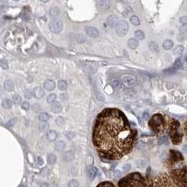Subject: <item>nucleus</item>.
<instances>
[{
    "label": "nucleus",
    "mask_w": 187,
    "mask_h": 187,
    "mask_svg": "<svg viewBox=\"0 0 187 187\" xmlns=\"http://www.w3.org/2000/svg\"><path fill=\"white\" fill-rule=\"evenodd\" d=\"M47 128H48V124L46 123H42L39 125V129L41 130V131H44L45 129H47Z\"/></svg>",
    "instance_id": "ea45409f"
},
{
    "label": "nucleus",
    "mask_w": 187,
    "mask_h": 187,
    "mask_svg": "<svg viewBox=\"0 0 187 187\" xmlns=\"http://www.w3.org/2000/svg\"><path fill=\"white\" fill-rule=\"evenodd\" d=\"M66 136L68 138V139H72V138L74 137V133L73 132H66Z\"/></svg>",
    "instance_id": "49530a36"
},
{
    "label": "nucleus",
    "mask_w": 187,
    "mask_h": 187,
    "mask_svg": "<svg viewBox=\"0 0 187 187\" xmlns=\"http://www.w3.org/2000/svg\"><path fill=\"white\" fill-rule=\"evenodd\" d=\"M62 110V106L59 102H54L51 105V111L53 113H59Z\"/></svg>",
    "instance_id": "9b49d317"
},
{
    "label": "nucleus",
    "mask_w": 187,
    "mask_h": 187,
    "mask_svg": "<svg viewBox=\"0 0 187 187\" xmlns=\"http://www.w3.org/2000/svg\"><path fill=\"white\" fill-rule=\"evenodd\" d=\"M85 32L89 36L92 37V38H97L99 35V32L96 28L94 27H86L85 28Z\"/></svg>",
    "instance_id": "423d86ee"
},
{
    "label": "nucleus",
    "mask_w": 187,
    "mask_h": 187,
    "mask_svg": "<svg viewBox=\"0 0 187 187\" xmlns=\"http://www.w3.org/2000/svg\"><path fill=\"white\" fill-rule=\"evenodd\" d=\"M147 164V161L144 160H138L137 161V166L139 167H144L146 166Z\"/></svg>",
    "instance_id": "58836bf2"
},
{
    "label": "nucleus",
    "mask_w": 187,
    "mask_h": 187,
    "mask_svg": "<svg viewBox=\"0 0 187 187\" xmlns=\"http://www.w3.org/2000/svg\"><path fill=\"white\" fill-rule=\"evenodd\" d=\"M63 29V23L60 20H53L49 24V29L51 32L54 34L60 33Z\"/></svg>",
    "instance_id": "20e7f679"
},
{
    "label": "nucleus",
    "mask_w": 187,
    "mask_h": 187,
    "mask_svg": "<svg viewBox=\"0 0 187 187\" xmlns=\"http://www.w3.org/2000/svg\"><path fill=\"white\" fill-rule=\"evenodd\" d=\"M142 118H143L144 120H148V118H149V115H148V112H144V113L142 114Z\"/></svg>",
    "instance_id": "603ef678"
},
{
    "label": "nucleus",
    "mask_w": 187,
    "mask_h": 187,
    "mask_svg": "<svg viewBox=\"0 0 187 187\" xmlns=\"http://www.w3.org/2000/svg\"><path fill=\"white\" fill-rule=\"evenodd\" d=\"M135 36L139 40H143L145 38V35L142 30H136L135 32Z\"/></svg>",
    "instance_id": "cd10ccee"
},
{
    "label": "nucleus",
    "mask_w": 187,
    "mask_h": 187,
    "mask_svg": "<svg viewBox=\"0 0 187 187\" xmlns=\"http://www.w3.org/2000/svg\"><path fill=\"white\" fill-rule=\"evenodd\" d=\"M43 85H44V88L47 90H53V89L55 88V83H54L53 80H51V79L46 80L45 82H44Z\"/></svg>",
    "instance_id": "6e6552de"
},
{
    "label": "nucleus",
    "mask_w": 187,
    "mask_h": 187,
    "mask_svg": "<svg viewBox=\"0 0 187 187\" xmlns=\"http://www.w3.org/2000/svg\"><path fill=\"white\" fill-rule=\"evenodd\" d=\"M129 31V23L126 21H119L116 26V32L119 36H124Z\"/></svg>",
    "instance_id": "7ed1b4c3"
},
{
    "label": "nucleus",
    "mask_w": 187,
    "mask_h": 187,
    "mask_svg": "<svg viewBox=\"0 0 187 187\" xmlns=\"http://www.w3.org/2000/svg\"><path fill=\"white\" fill-rule=\"evenodd\" d=\"M185 38H186V36H185V35H184V34L179 35V36H178V40H179V41H184Z\"/></svg>",
    "instance_id": "864d4df0"
},
{
    "label": "nucleus",
    "mask_w": 187,
    "mask_h": 187,
    "mask_svg": "<svg viewBox=\"0 0 187 187\" xmlns=\"http://www.w3.org/2000/svg\"><path fill=\"white\" fill-rule=\"evenodd\" d=\"M21 187H24V186H23V185H22V186H21Z\"/></svg>",
    "instance_id": "052dcab7"
},
{
    "label": "nucleus",
    "mask_w": 187,
    "mask_h": 187,
    "mask_svg": "<svg viewBox=\"0 0 187 187\" xmlns=\"http://www.w3.org/2000/svg\"><path fill=\"white\" fill-rule=\"evenodd\" d=\"M179 22H180L182 24L186 25L187 24V17L186 16H184V17H181L179 18Z\"/></svg>",
    "instance_id": "79ce46f5"
},
{
    "label": "nucleus",
    "mask_w": 187,
    "mask_h": 187,
    "mask_svg": "<svg viewBox=\"0 0 187 187\" xmlns=\"http://www.w3.org/2000/svg\"><path fill=\"white\" fill-rule=\"evenodd\" d=\"M56 100V95L52 93V94H49L47 97V102L48 103H54Z\"/></svg>",
    "instance_id": "c85d7f7f"
},
{
    "label": "nucleus",
    "mask_w": 187,
    "mask_h": 187,
    "mask_svg": "<svg viewBox=\"0 0 187 187\" xmlns=\"http://www.w3.org/2000/svg\"><path fill=\"white\" fill-rule=\"evenodd\" d=\"M130 22H131L132 24L135 25V26H139L141 23L140 19H139V17H138L137 16H132V17H130Z\"/></svg>",
    "instance_id": "b1692460"
},
{
    "label": "nucleus",
    "mask_w": 187,
    "mask_h": 187,
    "mask_svg": "<svg viewBox=\"0 0 187 187\" xmlns=\"http://www.w3.org/2000/svg\"><path fill=\"white\" fill-rule=\"evenodd\" d=\"M176 69L174 67H172V68H169V69H167V70H165V72L167 73V72H170V73H173V72H175Z\"/></svg>",
    "instance_id": "8fccbe9b"
},
{
    "label": "nucleus",
    "mask_w": 187,
    "mask_h": 187,
    "mask_svg": "<svg viewBox=\"0 0 187 187\" xmlns=\"http://www.w3.org/2000/svg\"><path fill=\"white\" fill-rule=\"evenodd\" d=\"M184 51V47L182 45H179L173 49V53L174 54H181Z\"/></svg>",
    "instance_id": "bb28decb"
},
{
    "label": "nucleus",
    "mask_w": 187,
    "mask_h": 187,
    "mask_svg": "<svg viewBox=\"0 0 187 187\" xmlns=\"http://www.w3.org/2000/svg\"><path fill=\"white\" fill-rule=\"evenodd\" d=\"M97 174V169L96 167H91L90 170L88 171V176L90 180H93L96 178Z\"/></svg>",
    "instance_id": "dca6fc26"
},
{
    "label": "nucleus",
    "mask_w": 187,
    "mask_h": 187,
    "mask_svg": "<svg viewBox=\"0 0 187 187\" xmlns=\"http://www.w3.org/2000/svg\"><path fill=\"white\" fill-rule=\"evenodd\" d=\"M185 61L187 62V56H186V57H185Z\"/></svg>",
    "instance_id": "bf43d9fd"
},
{
    "label": "nucleus",
    "mask_w": 187,
    "mask_h": 187,
    "mask_svg": "<svg viewBox=\"0 0 187 187\" xmlns=\"http://www.w3.org/2000/svg\"><path fill=\"white\" fill-rule=\"evenodd\" d=\"M185 131H186V133H187V122H186V123H185Z\"/></svg>",
    "instance_id": "13d9d810"
},
{
    "label": "nucleus",
    "mask_w": 187,
    "mask_h": 187,
    "mask_svg": "<svg viewBox=\"0 0 187 187\" xmlns=\"http://www.w3.org/2000/svg\"><path fill=\"white\" fill-rule=\"evenodd\" d=\"M135 135L123 112L107 108L97 116L92 141L100 156L118 160L131 150Z\"/></svg>",
    "instance_id": "f257e3e1"
},
{
    "label": "nucleus",
    "mask_w": 187,
    "mask_h": 187,
    "mask_svg": "<svg viewBox=\"0 0 187 187\" xmlns=\"http://www.w3.org/2000/svg\"><path fill=\"white\" fill-rule=\"evenodd\" d=\"M128 46L131 49H135V48H137L138 46H139V41L136 39H133L132 38V39H129V41H128Z\"/></svg>",
    "instance_id": "ddd939ff"
},
{
    "label": "nucleus",
    "mask_w": 187,
    "mask_h": 187,
    "mask_svg": "<svg viewBox=\"0 0 187 187\" xmlns=\"http://www.w3.org/2000/svg\"><path fill=\"white\" fill-rule=\"evenodd\" d=\"M78 185H79V184L75 179H72L68 183V187H78Z\"/></svg>",
    "instance_id": "c9c22d12"
},
{
    "label": "nucleus",
    "mask_w": 187,
    "mask_h": 187,
    "mask_svg": "<svg viewBox=\"0 0 187 187\" xmlns=\"http://www.w3.org/2000/svg\"><path fill=\"white\" fill-rule=\"evenodd\" d=\"M33 94L36 98H41L44 96V90L41 87H35L33 90Z\"/></svg>",
    "instance_id": "9d476101"
},
{
    "label": "nucleus",
    "mask_w": 187,
    "mask_h": 187,
    "mask_svg": "<svg viewBox=\"0 0 187 187\" xmlns=\"http://www.w3.org/2000/svg\"><path fill=\"white\" fill-rule=\"evenodd\" d=\"M33 95H34L33 92L29 90H26L24 91V97H25V98H27V99H30Z\"/></svg>",
    "instance_id": "e433bc0d"
},
{
    "label": "nucleus",
    "mask_w": 187,
    "mask_h": 187,
    "mask_svg": "<svg viewBox=\"0 0 187 187\" xmlns=\"http://www.w3.org/2000/svg\"><path fill=\"white\" fill-rule=\"evenodd\" d=\"M41 174L42 175V176H46V175L48 174V168H47V167H45V168H43V170L41 171Z\"/></svg>",
    "instance_id": "09e8293b"
},
{
    "label": "nucleus",
    "mask_w": 187,
    "mask_h": 187,
    "mask_svg": "<svg viewBox=\"0 0 187 187\" xmlns=\"http://www.w3.org/2000/svg\"><path fill=\"white\" fill-rule=\"evenodd\" d=\"M181 66H182V60H181L180 58H178L177 60H175L174 64H173V67H174L175 69H179V68H180Z\"/></svg>",
    "instance_id": "c756f323"
},
{
    "label": "nucleus",
    "mask_w": 187,
    "mask_h": 187,
    "mask_svg": "<svg viewBox=\"0 0 187 187\" xmlns=\"http://www.w3.org/2000/svg\"><path fill=\"white\" fill-rule=\"evenodd\" d=\"M1 66H2V68H4V69H8V68H9V65H8V62H7V60H1Z\"/></svg>",
    "instance_id": "4c0bfd02"
},
{
    "label": "nucleus",
    "mask_w": 187,
    "mask_h": 187,
    "mask_svg": "<svg viewBox=\"0 0 187 187\" xmlns=\"http://www.w3.org/2000/svg\"><path fill=\"white\" fill-rule=\"evenodd\" d=\"M58 88L60 90H66V88H67V84H66V81L65 80L59 81V83H58Z\"/></svg>",
    "instance_id": "393cba45"
},
{
    "label": "nucleus",
    "mask_w": 187,
    "mask_h": 187,
    "mask_svg": "<svg viewBox=\"0 0 187 187\" xmlns=\"http://www.w3.org/2000/svg\"><path fill=\"white\" fill-rule=\"evenodd\" d=\"M48 119H49V115L47 112H41L39 114V120L42 123H46Z\"/></svg>",
    "instance_id": "412c9836"
},
{
    "label": "nucleus",
    "mask_w": 187,
    "mask_h": 187,
    "mask_svg": "<svg viewBox=\"0 0 187 187\" xmlns=\"http://www.w3.org/2000/svg\"><path fill=\"white\" fill-rule=\"evenodd\" d=\"M29 107H30V105H29V103H28V102H26V101H24L23 103H22V108H23V110H28L29 109Z\"/></svg>",
    "instance_id": "a19ab883"
},
{
    "label": "nucleus",
    "mask_w": 187,
    "mask_h": 187,
    "mask_svg": "<svg viewBox=\"0 0 187 187\" xmlns=\"http://www.w3.org/2000/svg\"><path fill=\"white\" fill-rule=\"evenodd\" d=\"M37 163H38V165L39 166H42V165L44 164V160H43V159L41 158V157H38L37 158Z\"/></svg>",
    "instance_id": "de8ad7c7"
},
{
    "label": "nucleus",
    "mask_w": 187,
    "mask_h": 187,
    "mask_svg": "<svg viewBox=\"0 0 187 187\" xmlns=\"http://www.w3.org/2000/svg\"><path fill=\"white\" fill-rule=\"evenodd\" d=\"M165 124V118L161 114H155L149 121V126L154 131L158 132Z\"/></svg>",
    "instance_id": "f03ea898"
},
{
    "label": "nucleus",
    "mask_w": 187,
    "mask_h": 187,
    "mask_svg": "<svg viewBox=\"0 0 187 187\" xmlns=\"http://www.w3.org/2000/svg\"><path fill=\"white\" fill-rule=\"evenodd\" d=\"M57 138V134L54 130H49L47 134V139L49 142H53Z\"/></svg>",
    "instance_id": "2eb2a0df"
},
{
    "label": "nucleus",
    "mask_w": 187,
    "mask_h": 187,
    "mask_svg": "<svg viewBox=\"0 0 187 187\" xmlns=\"http://www.w3.org/2000/svg\"><path fill=\"white\" fill-rule=\"evenodd\" d=\"M40 187H49V185H48L47 183H46V182H44V183L41 184Z\"/></svg>",
    "instance_id": "6e6d98bb"
},
{
    "label": "nucleus",
    "mask_w": 187,
    "mask_h": 187,
    "mask_svg": "<svg viewBox=\"0 0 187 187\" xmlns=\"http://www.w3.org/2000/svg\"><path fill=\"white\" fill-rule=\"evenodd\" d=\"M97 187H115V185L110 182H103V183L99 184Z\"/></svg>",
    "instance_id": "473e14b6"
},
{
    "label": "nucleus",
    "mask_w": 187,
    "mask_h": 187,
    "mask_svg": "<svg viewBox=\"0 0 187 187\" xmlns=\"http://www.w3.org/2000/svg\"><path fill=\"white\" fill-rule=\"evenodd\" d=\"M85 40H86V38L83 34H79V35H77V41L78 43H83V42L85 41Z\"/></svg>",
    "instance_id": "7c9ffc66"
},
{
    "label": "nucleus",
    "mask_w": 187,
    "mask_h": 187,
    "mask_svg": "<svg viewBox=\"0 0 187 187\" xmlns=\"http://www.w3.org/2000/svg\"><path fill=\"white\" fill-rule=\"evenodd\" d=\"M4 89L8 91H12L14 90V83L11 80H6L4 84Z\"/></svg>",
    "instance_id": "4468645a"
},
{
    "label": "nucleus",
    "mask_w": 187,
    "mask_h": 187,
    "mask_svg": "<svg viewBox=\"0 0 187 187\" xmlns=\"http://www.w3.org/2000/svg\"><path fill=\"white\" fill-rule=\"evenodd\" d=\"M12 103L13 102L10 100V99L4 98V99H3V101H2V105H3V107H4V109L9 110L12 107Z\"/></svg>",
    "instance_id": "f3484780"
},
{
    "label": "nucleus",
    "mask_w": 187,
    "mask_h": 187,
    "mask_svg": "<svg viewBox=\"0 0 187 187\" xmlns=\"http://www.w3.org/2000/svg\"><path fill=\"white\" fill-rule=\"evenodd\" d=\"M94 162V160H93L92 156H88L87 157V160H86V163L87 165L90 166V165H92V163Z\"/></svg>",
    "instance_id": "37998d69"
},
{
    "label": "nucleus",
    "mask_w": 187,
    "mask_h": 187,
    "mask_svg": "<svg viewBox=\"0 0 187 187\" xmlns=\"http://www.w3.org/2000/svg\"><path fill=\"white\" fill-rule=\"evenodd\" d=\"M117 23H118V22H117V17L115 16V15H110V16H109L106 20L107 25H108L110 28H113V27L116 26Z\"/></svg>",
    "instance_id": "0eeeda50"
},
{
    "label": "nucleus",
    "mask_w": 187,
    "mask_h": 187,
    "mask_svg": "<svg viewBox=\"0 0 187 187\" xmlns=\"http://www.w3.org/2000/svg\"><path fill=\"white\" fill-rule=\"evenodd\" d=\"M56 156H55V154H49L48 155H47V163L49 165H53V164H55L56 162Z\"/></svg>",
    "instance_id": "6ab92c4d"
},
{
    "label": "nucleus",
    "mask_w": 187,
    "mask_h": 187,
    "mask_svg": "<svg viewBox=\"0 0 187 187\" xmlns=\"http://www.w3.org/2000/svg\"><path fill=\"white\" fill-rule=\"evenodd\" d=\"M173 47V41H171V40H166V41L163 42V47H164L166 50L172 49Z\"/></svg>",
    "instance_id": "a211bd4d"
},
{
    "label": "nucleus",
    "mask_w": 187,
    "mask_h": 187,
    "mask_svg": "<svg viewBox=\"0 0 187 187\" xmlns=\"http://www.w3.org/2000/svg\"><path fill=\"white\" fill-rule=\"evenodd\" d=\"M63 158L66 161H72L75 159V154L72 151H67L64 154Z\"/></svg>",
    "instance_id": "f8f14e48"
},
{
    "label": "nucleus",
    "mask_w": 187,
    "mask_h": 187,
    "mask_svg": "<svg viewBox=\"0 0 187 187\" xmlns=\"http://www.w3.org/2000/svg\"><path fill=\"white\" fill-rule=\"evenodd\" d=\"M56 124L58 126H63L65 124V119L62 116L58 117L57 119H56Z\"/></svg>",
    "instance_id": "f704fd0d"
},
{
    "label": "nucleus",
    "mask_w": 187,
    "mask_h": 187,
    "mask_svg": "<svg viewBox=\"0 0 187 187\" xmlns=\"http://www.w3.org/2000/svg\"><path fill=\"white\" fill-rule=\"evenodd\" d=\"M167 141H168V138H167V136L163 135V136H161V137L159 138L158 143L160 144V145H161V144H164V143H166V142H167Z\"/></svg>",
    "instance_id": "72a5a7b5"
},
{
    "label": "nucleus",
    "mask_w": 187,
    "mask_h": 187,
    "mask_svg": "<svg viewBox=\"0 0 187 187\" xmlns=\"http://www.w3.org/2000/svg\"><path fill=\"white\" fill-rule=\"evenodd\" d=\"M143 146H144L143 143H142V142H139V143L137 144V146H136V147H137L138 149H141V148H143Z\"/></svg>",
    "instance_id": "5fc2aeb1"
},
{
    "label": "nucleus",
    "mask_w": 187,
    "mask_h": 187,
    "mask_svg": "<svg viewBox=\"0 0 187 187\" xmlns=\"http://www.w3.org/2000/svg\"><path fill=\"white\" fill-rule=\"evenodd\" d=\"M15 121H16V119H12V120H10V121L7 123L6 125L8 126V127H10V126H13L15 124Z\"/></svg>",
    "instance_id": "3c124183"
},
{
    "label": "nucleus",
    "mask_w": 187,
    "mask_h": 187,
    "mask_svg": "<svg viewBox=\"0 0 187 187\" xmlns=\"http://www.w3.org/2000/svg\"><path fill=\"white\" fill-rule=\"evenodd\" d=\"M65 147H66V145H65L64 142H62V141H59V142H57L55 143L54 148H55V150H57V151H62L64 148H65Z\"/></svg>",
    "instance_id": "aec40b11"
},
{
    "label": "nucleus",
    "mask_w": 187,
    "mask_h": 187,
    "mask_svg": "<svg viewBox=\"0 0 187 187\" xmlns=\"http://www.w3.org/2000/svg\"><path fill=\"white\" fill-rule=\"evenodd\" d=\"M136 79L135 77L131 75H126L123 78V83L125 84L127 87H132L135 84Z\"/></svg>",
    "instance_id": "39448f33"
},
{
    "label": "nucleus",
    "mask_w": 187,
    "mask_h": 187,
    "mask_svg": "<svg viewBox=\"0 0 187 187\" xmlns=\"http://www.w3.org/2000/svg\"><path fill=\"white\" fill-rule=\"evenodd\" d=\"M183 148V151H184V152L186 153V154H187V146H186V145L183 146V148Z\"/></svg>",
    "instance_id": "4d7b16f0"
},
{
    "label": "nucleus",
    "mask_w": 187,
    "mask_h": 187,
    "mask_svg": "<svg viewBox=\"0 0 187 187\" xmlns=\"http://www.w3.org/2000/svg\"><path fill=\"white\" fill-rule=\"evenodd\" d=\"M123 169L124 172H129V171L131 169V166H130L129 164H125L123 167Z\"/></svg>",
    "instance_id": "c03bdc74"
},
{
    "label": "nucleus",
    "mask_w": 187,
    "mask_h": 187,
    "mask_svg": "<svg viewBox=\"0 0 187 187\" xmlns=\"http://www.w3.org/2000/svg\"><path fill=\"white\" fill-rule=\"evenodd\" d=\"M110 84H111V86L114 87V88L116 89V90H120V89L122 88V86H123L122 81L119 79V78H113V79L111 80Z\"/></svg>",
    "instance_id": "1a4fd4ad"
},
{
    "label": "nucleus",
    "mask_w": 187,
    "mask_h": 187,
    "mask_svg": "<svg viewBox=\"0 0 187 187\" xmlns=\"http://www.w3.org/2000/svg\"><path fill=\"white\" fill-rule=\"evenodd\" d=\"M60 13V10L57 8H52L51 9V11H50V14H51V16H53V17H57V16H59Z\"/></svg>",
    "instance_id": "2f4dec72"
},
{
    "label": "nucleus",
    "mask_w": 187,
    "mask_h": 187,
    "mask_svg": "<svg viewBox=\"0 0 187 187\" xmlns=\"http://www.w3.org/2000/svg\"><path fill=\"white\" fill-rule=\"evenodd\" d=\"M149 48L154 53H156V52L159 51V46L155 41H151L150 43H149Z\"/></svg>",
    "instance_id": "5701e85b"
},
{
    "label": "nucleus",
    "mask_w": 187,
    "mask_h": 187,
    "mask_svg": "<svg viewBox=\"0 0 187 187\" xmlns=\"http://www.w3.org/2000/svg\"><path fill=\"white\" fill-rule=\"evenodd\" d=\"M97 4H98V6L101 10H107V9L110 8V3L105 2V1H101V2L98 1Z\"/></svg>",
    "instance_id": "a878e982"
},
{
    "label": "nucleus",
    "mask_w": 187,
    "mask_h": 187,
    "mask_svg": "<svg viewBox=\"0 0 187 187\" xmlns=\"http://www.w3.org/2000/svg\"><path fill=\"white\" fill-rule=\"evenodd\" d=\"M114 176L116 178H121L122 177V173L118 170H115L114 171Z\"/></svg>",
    "instance_id": "a18cd8bd"
},
{
    "label": "nucleus",
    "mask_w": 187,
    "mask_h": 187,
    "mask_svg": "<svg viewBox=\"0 0 187 187\" xmlns=\"http://www.w3.org/2000/svg\"><path fill=\"white\" fill-rule=\"evenodd\" d=\"M12 102L15 103V104H20V103H22V97H21L20 95L18 94H15L13 95V97H12Z\"/></svg>",
    "instance_id": "4be33fe9"
}]
</instances>
